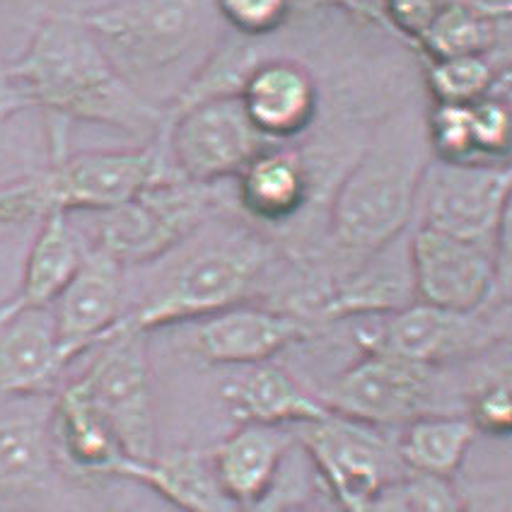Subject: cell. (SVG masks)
<instances>
[{"mask_svg":"<svg viewBox=\"0 0 512 512\" xmlns=\"http://www.w3.org/2000/svg\"><path fill=\"white\" fill-rule=\"evenodd\" d=\"M32 107L49 121L102 124L138 141H155L167 107L145 100L104 54L78 13H51L39 22L25 54L8 63Z\"/></svg>","mask_w":512,"mask_h":512,"instance_id":"6da1fadb","label":"cell"},{"mask_svg":"<svg viewBox=\"0 0 512 512\" xmlns=\"http://www.w3.org/2000/svg\"><path fill=\"white\" fill-rule=\"evenodd\" d=\"M78 15L141 95L165 80L177 102L220 49L218 0H116Z\"/></svg>","mask_w":512,"mask_h":512,"instance_id":"7a4b0ae2","label":"cell"},{"mask_svg":"<svg viewBox=\"0 0 512 512\" xmlns=\"http://www.w3.org/2000/svg\"><path fill=\"white\" fill-rule=\"evenodd\" d=\"M430 162L426 136L382 138L346 174L331 206V242L360 261L404 235L416 213V194Z\"/></svg>","mask_w":512,"mask_h":512,"instance_id":"3957f363","label":"cell"},{"mask_svg":"<svg viewBox=\"0 0 512 512\" xmlns=\"http://www.w3.org/2000/svg\"><path fill=\"white\" fill-rule=\"evenodd\" d=\"M269 252L256 237L235 235L189 256L157 293L119 319L121 327L150 334L160 327L194 322L242 305Z\"/></svg>","mask_w":512,"mask_h":512,"instance_id":"277c9868","label":"cell"},{"mask_svg":"<svg viewBox=\"0 0 512 512\" xmlns=\"http://www.w3.org/2000/svg\"><path fill=\"white\" fill-rule=\"evenodd\" d=\"M510 189L508 162H440L430 157L418 184L421 225L491 249L510 273Z\"/></svg>","mask_w":512,"mask_h":512,"instance_id":"5b68a950","label":"cell"},{"mask_svg":"<svg viewBox=\"0 0 512 512\" xmlns=\"http://www.w3.org/2000/svg\"><path fill=\"white\" fill-rule=\"evenodd\" d=\"M51 213H102L133 199L145 186L179 177L167 155L165 138L131 150L68 153L66 128L51 126V162L39 170Z\"/></svg>","mask_w":512,"mask_h":512,"instance_id":"8992f818","label":"cell"},{"mask_svg":"<svg viewBox=\"0 0 512 512\" xmlns=\"http://www.w3.org/2000/svg\"><path fill=\"white\" fill-rule=\"evenodd\" d=\"M162 138L174 172L196 184L235 179L256 157L281 148L254 126L237 92L167 109Z\"/></svg>","mask_w":512,"mask_h":512,"instance_id":"52a82bcc","label":"cell"},{"mask_svg":"<svg viewBox=\"0 0 512 512\" xmlns=\"http://www.w3.org/2000/svg\"><path fill=\"white\" fill-rule=\"evenodd\" d=\"M440 370L394 353L363 351L319 399L329 411L365 426L404 428L418 418L452 413L445 406Z\"/></svg>","mask_w":512,"mask_h":512,"instance_id":"ba28073f","label":"cell"},{"mask_svg":"<svg viewBox=\"0 0 512 512\" xmlns=\"http://www.w3.org/2000/svg\"><path fill=\"white\" fill-rule=\"evenodd\" d=\"M213 208V184L160 179L97 215V249L121 266L148 264L186 240Z\"/></svg>","mask_w":512,"mask_h":512,"instance_id":"9c48e42d","label":"cell"},{"mask_svg":"<svg viewBox=\"0 0 512 512\" xmlns=\"http://www.w3.org/2000/svg\"><path fill=\"white\" fill-rule=\"evenodd\" d=\"M508 295H493L484 307L471 312L440 310L413 302L404 310L387 314L375 331H360L365 351H384L416 363L445 368L491 351L508 339Z\"/></svg>","mask_w":512,"mask_h":512,"instance_id":"30bf717a","label":"cell"},{"mask_svg":"<svg viewBox=\"0 0 512 512\" xmlns=\"http://www.w3.org/2000/svg\"><path fill=\"white\" fill-rule=\"evenodd\" d=\"M145 336L148 334L116 324L107 339L97 343V356L75 380L114 430L131 462H145L157 455L153 382Z\"/></svg>","mask_w":512,"mask_h":512,"instance_id":"8fae6325","label":"cell"},{"mask_svg":"<svg viewBox=\"0 0 512 512\" xmlns=\"http://www.w3.org/2000/svg\"><path fill=\"white\" fill-rule=\"evenodd\" d=\"M295 442L307 452L314 476H319L324 491L341 510L406 474L394 442L384 438L380 428L365 426L334 411L322 421L298 426Z\"/></svg>","mask_w":512,"mask_h":512,"instance_id":"7c38bea8","label":"cell"},{"mask_svg":"<svg viewBox=\"0 0 512 512\" xmlns=\"http://www.w3.org/2000/svg\"><path fill=\"white\" fill-rule=\"evenodd\" d=\"M0 409V512H58L66 471L51 440V401L8 399Z\"/></svg>","mask_w":512,"mask_h":512,"instance_id":"4fadbf2b","label":"cell"},{"mask_svg":"<svg viewBox=\"0 0 512 512\" xmlns=\"http://www.w3.org/2000/svg\"><path fill=\"white\" fill-rule=\"evenodd\" d=\"M409 264L413 298L423 305L471 312L493 295H508L510 276L500 271L496 252L428 225L411 235Z\"/></svg>","mask_w":512,"mask_h":512,"instance_id":"5bb4252c","label":"cell"},{"mask_svg":"<svg viewBox=\"0 0 512 512\" xmlns=\"http://www.w3.org/2000/svg\"><path fill=\"white\" fill-rule=\"evenodd\" d=\"M124 302V266L102 249L83 254L78 269L51 305L66 365L109 336Z\"/></svg>","mask_w":512,"mask_h":512,"instance_id":"9a60e30c","label":"cell"},{"mask_svg":"<svg viewBox=\"0 0 512 512\" xmlns=\"http://www.w3.org/2000/svg\"><path fill=\"white\" fill-rule=\"evenodd\" d=\"M312 324L290 312L235 305L201 319L191 348L211 365H259L293 343L305 341Z\"/></svg>","mask_w":512,"mask_h":512,"instance_id":"2e32d148","label":"cell"},{"mask_svg":"<svg viewBox=\"0 0 512 512\" xmlns=\"http://www.w3.org/2000/svg\"><path fill=\"white\" fill-rule=\"evenodd\" d=\"M51 440L58 464L73 479H124L131 462L78 382L63 387L51 401Z\"/></svg>","mask_w":512,"mask_h":512,"instance_id":"e0dca14e","label":"cell"},{"mask_svg":"<svg viewBox=\"0 0 512 512\" xmlns=\"http://www.w3.org/2000/svg\"><path fill=\"white\" fill-rule=\"evenodd\" d=\"M237 95L254 126L276 145L298 138L317 116V83L302 63L288 58L254 63Z\"/></svg>","mask_w":512,"mask_h":512,"instance_id":"ac0fdd59","label":"cell"},{"mask_svg":"<svg viewBox=\"0 0 512 512\" xmlns=\"http://www.w3.org/2000/svg\"><path fill=\"white\" fill-rule=\"evenodd\" d=\"M220 397L240 426H307L329 416L317 394L271 363L247 365L220 387Z\"/></svg>","mask_w":512,"mask_h":512,"instance_id":"d6986e66","label":"cell"},{"mask_svg":"<svg viewBox=\"0 0 512 512\" xmlns=\"http://www.w3.org/2000/svg\"><path fill=\"white\" fill-rule=\"evenodd\" d=\"M63 370L51 307L22 312L0 327V399L46 397Z\"/></svg>","mask_w":512,"mask_h":512,"instance_id":"ffe728a7","label":"cell"},{"mask_svg":"<svg viewBox=\"0 0 512 512\" xmlns=\"http://www.w3.org/2000/svg\"><path fill=\"white\" fill-rule=\"evenodd\" d=\"M293 447L290 430L247 423L208 452L223 491L237 508H247L271 491Z\"/></svg>","mask_w":512,"mask_h":512,"instance_id":"44dd1931","label":"cell"},{"mask_svg":"<svg viewBox=\"0 0 512 512\" xmlns=\"http://www.w3.org/2000/svg\"><path fill=\"white\" fill-rule=\"evenodd\" d=\"M394 242L370 259L360 261L358 269L317 307V319L334 322V319L358 317V314H394L416 302L413 298L409 244L401 254H392Z\"/></svg>","mask_w":512,"mask_h":512,"instance_id":"7402d4cb","label":"cell"},{"mask_svg":"<svg viewBox=\"0 0 512 512\" xmlns=\"http://www.w3.org/2000/svg\"><path fill=\"white\" fill-rule=\"evenodd\" d=\"M124 481L141 484L182 512H237L215 476L208 450H170L145 462H128Z\"/></svg>","mask_w":512,"mask_h":512,"instance_id":"603a6c76","label":"cell"},{"mask_svg":"<svg viewBox=\"0 0 512 512\" xmlns=\"http://www.w3.org/2000/svg\"><path fill=\"white\" fill-rule=\"evenodd\" d=\"M83 247L68 225V213H51L42 220L39 235L29 249L20 288L0 302V327L22 312L46 310L54 305L83 259Z\"/></svg>","mask_w":512,"mask_h":512,"instance_id":"cb8c5ba5","label":"cell"},{"mask_svg":"<svg viewBox=\"0 0 512 512\" xmlns=\"http://www.w3.org/2000/svg\"><path fill=\"white\" fill-rule=\"evenodd\" d=\"M237 201L259 223L295 218L310 196V172L295 153L273 148L237 174Z\"/></svg>","mask_w":512,"mask_h":512,"instance_id":"d4e9b609","label":"cell"},{"mask_svg":"<svg viewBox=\"0 0 512 512\" xmlns=\"http://www.w3.org/2000/svg\"><path fill=\"white\" fill-rule=\"evenodd\" d=\"M508 15V3L491 5L474 3V0H447L416 49L426 56V61L491 56L503 42Z\"/></svg>","mask_w":512,"mask_h":512,"instance_id":"484cf974","label":"cell"},{"mask_svg":"<svg viewBox=\"0 0 512 512\" xmlns=\"http://www.w3.org/2000/svg\"><path fill=\"white\" fill-rule=\"evenodd\" d=\"M476 435L464 413H435L404 426L394 450L406 471L457 479Z\"/></svg>","mask_w":512,"mask_h":512,"instance_id":"4316f807","label":"cell"},{"mask_svg":"<svg viewBox=\"0 0 512 512\" xmlns=\"http://www.w3.org/2000/svg\"><path fill=\"white\" fill-rule=\"evenodd\" d=\"M505 73H498L491 56H459L426 61V85L433 102L474 104L498 92Z\"/></svg>","mask_w":512,"mask_h":512,"instance_id":"83f0119b","label":"cell"},{"mask_svg":"<svg viewBox=\"0 0 512 512\" xmlns=\"http://www.w3.org/2000/svg\"><path fill=\"white\" fill-rule=\"evenodd\" d=\"M430 157L440 162H481L474 145L471 104L433 102L423 121Z\"/></svg>","mask_w":512,"mask_h":512,"instance_id":"f1b7e54d","label":"cell"},{"mask_svg":"<svg viewBox=\"0 0 512 512\" xmlns=\"http://www.w3.org/2000/svg\"><path fill=\"white\" fill-rule=\"evenodd\" d=\"M474 145L481 162L503 165L510 153V104L498 92L471 104Z\"/></svg>","mask_w":512,"mask_h":512,"instance_id":"f546056e","label":"cell"},{"mask_svg":"<svg viewBox=\"0 0 512 512\" xmlns=\"http://www.w3.org/2000/svg\"><path fill=\"white\" fill-rule=\"evenodd\" d=\"M476 433H486L491 438H508L512 430V401L510 377L498 375L469 394L467 413Z\"/></svg>","mask_w":512,"mask_h":512,"instance_id":"4dcf8cb0","label":"cell"},{"mask_svg":"<svg viewBox=\"0 0 512 512\" xmlns=\"http://www.w3.org/2000/svg\"><path fill=\"white\" fill-rule=\"evenodd\" d=\"M49 215L51 208L39 172L0 184V230L42 223Z\"/></svg>","mask_w":512,"mask_h":512,"instance_id":"1f68e13d","label":"cell"},{"mask_svg":"<svg viewBox=\"0 0 512 512\" xmlns=\"http://www.w3.org/2000/svg\"><path fill=\"white\" fill-rule=\"evenodd\" d=\"M225 25L244 37H264L276 32L290 13V0H218Z\"/></svg>","mask_w":512,"mask_h":512,"instance_id":"d6a6232c","label":"cell"},{"mask_svg":"<svg viewBox=\"0 0 512 512\" xmlns=\"http://www.w3.org/2000/svg\"><path fill=\"white\" fill-rule=\"evenodd\" d=\"M401 488L411 512H462L455 479L406 471L401 476Z\"/></svg>","mask_w":512,"mask_h":512,"instance_id":"836d02e7","label":"cell"},{"mask_svg":"<svg viewBox=\"0 0 512 512\" xmlns=\"http://www.w3.org/2000/svg\"><path fill=\"white\" fill-rule=\"evenodd\" d=\"M382 5L387 27L418 46L447 0H382Z\"/></svg>","mask_w":512,"mask_h":512,"instance_id":"e575fe53","label":"cell"},{"mask_svg":"<svg viewBox=\"0 0 512 512\" xmlns=\"http://www.w3.org/2000/svg\"><path fill=\"white\" fill-rule=\"evenodd\" d=\"M462 512H512V484L508 474L455 479Z\"/></svg>","mask_w":512,"mask_h":512,"instance_id":"d590c367","label":"cell"},{"mask_svg":"<svg viewBox=\"0 0 512 512\" xmlns=\"http://www.w3.org/2000/svg\"><path fill=\"white\" fill-rule=\"evenodd\" d=\"M310 484H307L302 476L295 474V471H281L278 481L273 484V488L266 493L264 498H259L256 503L247 505V508H240L237 512H281L285 505H290L293 500H298L310 491Z\"/></svg>","mask_w":512,"mask_h":512,"instance_id":"8d00e7d4","label":"cell"},{"mask_svg":"<svg viewBox=\"0 0 512 512\" xmlns=\"http://www.w3.org/2000/svg\"><path fill=\"white\" fill-rule=\"evenodd\" d=\"M343 512H411L409 503H406L404 488H401V479L392 481V484L382 486L372 496L363 498L360 503L351 505Z\"/></svg>","mask_w":512,"mask_h":512,"instance_id":"74e56055","label":"cell"},{"mask_svg":"<svg viewBox=\"0 0 512 512\" xmlns=\"http://www.w3.org/2000/svg\"><path fill=\"white\" fill-rule=\"evenodd\" d=\"M32 107L29 104V97L25 95L20 83L10 73L8 63L0 61V124L15 116L17 112H25V109Z\"/></svg>","mask_w":512,"mask_h":512,"instance_id":"f35d334b","label":"cell"},{"mask_svg":"<svg viewBox=\"0 0 512 512\" xmlns=\"http://www.w3.org/2000/svg\"><path fill=\"white\" fill-rule=\"evenodd\" d=\"M281 512H343L336 500L329 496L327 491H317V488H310L305 496L293 500L290 505H285Z\"/></svg>","mask_w":512,"mask_h":512,"instance_id":"ab89813d","label":"cell"},{"mask_svg":"<svg viewBox=\"0 0 512 512\" xmlns=\"http://www.w3.org/2000/svg\"><path fill=\"white\" fill-rule=\"evenodd\" d=\"M329 3L341 5V8L348 10L351 15L363 17V20L387 27V17H384L382 0H329Z\"/></svg>","mask_w":512,"mask_h":512,"instance_id":"60d3db41","label":"cell"}]
</instances>
